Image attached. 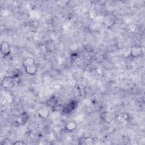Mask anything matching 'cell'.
<instances>
[{
  "label": "cell",
  "mask_w": 145,
  "mask_h": 145,
  "mask_svg": "<svg viewBox=\"0 0 145 145\" xmlns=\"http://www.w3.org/2000/svg\"><path fill=\"white\" fill-rule=\"evenodd\" d=\"M25 70L27 73H28V74L33 75L36 72L37 69H36V67L35 66V65H33L32 66L27 67V68H25Z\"/></svg>",
  "instance_id": "cell-4"
},
{
  "label": "cell",
  "mask_w": 145,
  "mask_h": 145,
  "mask_svg": "<svg viewBox=\"0 0 145 145\" xmlns=\"http://www.w3.org/2000/svg\"><path fill=\"white\" fill-rule=\"evenodd\" d=\"M23 66L25 68H27L29 66H32L34 65V60L32 58H27L23 62Z\"/></svg>",
  "instance_id": "cell-6"
},
{
  "label": "cell",
  "mask_w": 145,
  "mask_h": 145,
  "mask_svg": "<svg viewBox=\"0 0 145 145\" xmlns=\"http://www.w3.org/2000/svg\"><path fill=\"white\" fill-rule=\"evenodd\" d=\"M76 123H74V122H70L66 125V128L69 130L74 129L76 128Z\"/></svg>",
  "instance_id": "cell-8"
},
{
  "label": "cell",
  "mask_w": 145,
  "mask_h": 145,
  "mask_svg": "<svg viewBox=\"0 0 145 145\" xmlns=\"http://www.w3.org/2000/svg\"><path fill=\"white\" fill-rule=\"evenodd\" d=\"M15 82V78H13L12 77H5L3 80H2L1 85L4 87L9 88L12 87L14 85Z\"/></svg>",
  "instance_id": "cell-1"
},
{
  "label": "cell",
  "mask_w": 145,
  "mask_h": 145,
  "mask_svg": "<svg viewBox=\"0 0 145 145\" xmlns=\"http://www.w3.org/2000/svg\"><path fill=\"white\" fill-rule=\"evenodd\" d=\"M1 51L4 56H8L10 53V45L8 42H4L1 44Z\"/></svg>",
  "instance_id": "cell-2"
},
{
  "label": "cell",
  "mask_w": 145,
  "mask_h": 145,
  "mask_svg": "<svg viewBox=\"0 0 145 145\" xmlns=\"http://www.w3.org/2000/svg\"><path fill=\"white\" fill-rule=\"evenodd\" d=\"M39 116L42 118H47L49 115V111L46 108H40L38 112Z\"/></svg>",
  "instance_id": "cell-5"
},
{
  "label": "cell",
  "mask_w": 145,
  "mask_h": 145,
  "mask_svg": "<svg viewBox=\"0 0 145 145\" xmlns=\"http://www.w3.org/2000/svg\"><path fill=\"white\" fill-rule=\"evenodd\" d=\"M142 52V49L141 47L138 46V45H134L132 48H131L130 50V54L131 56L133 57H138L141 54Z\"/></svg>",
  "instance_id": "cell-3"
},
{
  "label": "cell",
  "mask_w": 145,
  "mask_h": 145,
  "mask_svg": "<svg viewBox=\"0 0 145 145\" xmlns=\"http://www.w3.org/2000/svg\"><path fill=\"white\" fill-rule=\"evenodd\" d=\"M94 144V140L92 138H86L85 141V145H92Z\"/></svg>",
  "instance_id": "cell-7"
},
{
  "label": "cell",
  "mask_w": 145,
  "mask_h": 145,
  "mask_svg": "<svg viewBox=\"0 0 145 145\" xmlns=\"http://www.w3.org/2000/svg\"><path fill=\"white\" fill-rule=\"evenodd\" d=\"M86 138H82L79 139V144H81V145H85V141H86Z\"/></svg>",
  "instance_id": "cell-9"
},
{
  "label": "cell",
  "mask_w": 145,
  "mask_h": 145,
  "mask_svg": "<svg viewBox=\"0 0 145 145\" xmlns=\"http://www.w3.org/2000/svg\"><path fill=\"white\" fill-rule=\"evenodd\" d=\"M14 144H25V143H24L23 142H22L21 141H17V142H16L15 143H13Z\"/></svg>",
  "instance_id": "cell-10"
}]
</instances>
